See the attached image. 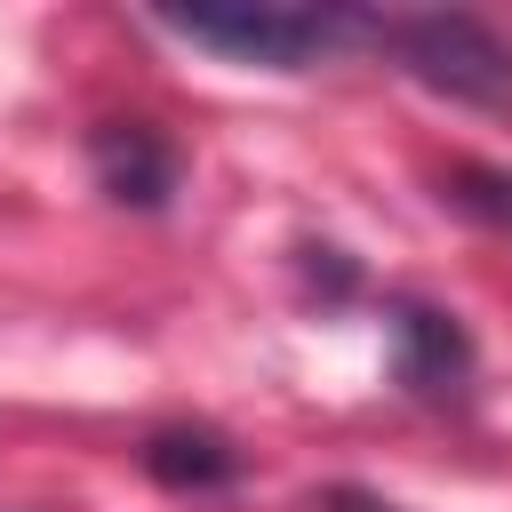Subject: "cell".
Instances as JSON below:
<instances>
[{"label":"cell","mask_w":512,"mask_h":512,"mask_svg":"<svg viewBox=\"0 0 512 512\" xmlns=\"http://www.w3.org/2000/svg\"><path fill=\"white\" fill-rule=\"evenodd\" d=\"M376 40L400 56L408 80H424L432 96H456V104H504L512 96V48L464 16V8H424V16H392L376 24Z\"/></svg>","instance_id":"2"},{"label":"cell","mask_w":512,"mask_h":512,"mask_svg":"<svg viewBox=\"0 0 512 512\" xmlns=\"http://www.w3.org/2000/svg\"><path fill=\"white\" fill-rule=\"evenodd\" d=\"M160 24L176 40H200L232 64H264V72H312L336 40L376 32L368 16L344 8H272V0H224V8H160Z\"/></svg>","instance_id":"1"},{"label":"cell","mask_w":512,"mask_h":512,"mask_svg":"<svg viewBox=\"0 0 512 512\" xmlns=\"http://www.w3.org/2000/svg\"><path fill=\"white\" fill-rule=\"evenodd\" d=\"M144 472L176 496H216L240 480V448L216 432V424H160L144 440Z\"/></svg>","instance_id":"5"},{"label":"cell","mask_w":512,"mask_h":512,"mask_svg":"<svg viewBox=\"0 0 512 512\" xmlns=\"http://www.w3.org/2000/svg\"><path fill=\"white\" fill-rule=\"evenodd\" d=\"M392 376H400L416 400L464 392V376H472V336H464V320L440 312V304H400V312H392Z\"/></svg>","instance_id":"4"},{"label":"cell","mask_w":512,"mask_h":512,"mask_svg":"<svg viewBox=\"0 0 512 512\" xmlns=\"http://www.w3.org/2000/svg\"><path fill=\"white\" fill-rule=\"evenodd\" d=\"M448 208H464V216H480V224H512V176L456 160V168H448Z\"/></svg>","instance_id":"6"},{"label":"cell","mask_w":512,"mask_h":512,"mask_svg":"<svg viewBox=\"0 0 512 512\" xmlns=\"http://www.w3.org/2000/svg\"><path fill=\"white\" fill-rule=\"evenodd\" d=\"M88 176L104 184V200L120 208H168L176 192V144L152 120H96L88 128Z\"/></svg>","instance_id":"3"},{"label":"cell","mask_w":512,"mask_h":512,"mask_svg":"<svg viewBox=\"0 0 512 512\" xmlns=\"http://www.w3.org/2000/svg\"><path fill=\"white\" fill-rule=\"evenodd\" d=\"M312 512H400V504H384V496H368V488H320Z\"/></svg>","instance_id":"7"}]
</instances>
